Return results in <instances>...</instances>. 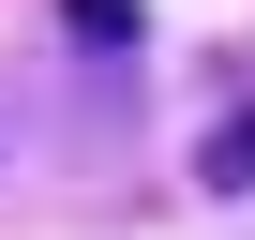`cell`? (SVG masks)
Returning a JSON list of instances; mask_svg holds the SVG:
<instances>
[{
  "label": "cell",
  "instance_id": "cell-1",
  "mask_svg": "<svg viewBox=\"0 0 255 240\" xmlns=\"http://www.w3.org/2000/svg\"><path fill=\"white\" fill-rule=\"evenodd\" d=\"M195 180H210V195H240V180H255V105H240V120H210V150H195Z\"/></svg>",
  "mask_w": 255,
  "mask_h": 240
},
{
  "label": "cell",
  "instance_id": "cell-2",
  "mask_svg": "<svg viewBox=\"0 0 255 240\" xmlns=\"http://www.w3.org/2000/svg\"><path fill=\"white\" fill-rule=\"evenodd\" d=\"M60 15H75L90 45H135V0H60Z\"/></svg>",
  "mask_w": 255,
  "mask_h": 240
}]
</instances>
